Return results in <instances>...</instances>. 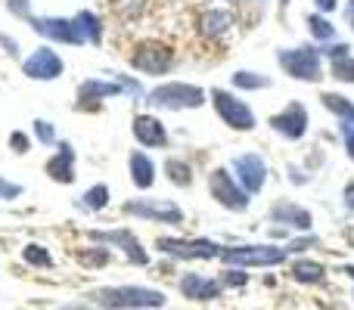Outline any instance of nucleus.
Masks as SVG:
<instances>
[{
    "label": "nucleus",
    "instance_id": "1",
    "mask_svg": "<svg viewBox=\"0 0 354 310\" xmlns=\"http://www.w3.org/2000/svg\"><path fill=\"white\" fill-rule=\"evenodd\" d=\"M143 103L156 112H193L208 103V90L189 81H162L147 93Z\"/></svg>",
    "mask_w": 354,
    "mask_h": 310
},
{
    "label": "nucleus",
    "instance_id": "2",
    "mask_svg": "<svg viewBox=\"0 0 354 310\" xmlns=\"http://www.w3.org/2000/svg\"><path fill=\"white\" fill-rule=\"evenodd\" d=\"M93 304L103 310H156L165 307V292L149 286H109L91 295Z\"/></svg>",
    "mask_w": 354,
    "mask_h": 310
},
{
    "label": "nucleus",
    "instance_id": "3",
    "mask_svg": "<svg viewBox=\"0 0 354 310\" xmlns=\"http://www.w3.org/2000/svg\"><path fill=\"white\" fill-rule=\"evenodd\" d=\"M277 66H280L283 75H289L292 81H301V84H320V81L326 78L324 56H320L317 43H301V47L277 50Z\"/></svg>",
    "mask_w": 354,
    "mask_h": 310
},
{
    "label": "nucleus",
    "instance_id": "4",
    "mask_svg": "<svg viewBox=\"0 0 354 310\" xmlns=\"http://www.w3.org/2000/svg\"><path fill=\"white\" fill-rule=\"evenodd\" d=\"M208 99H212L214 115L221 118V124L236 134H252L258 128V115L245 99L236 97V90H227V87H212L208 90Z\"/></svg>",
    "mask_w": 354,
    "mask_h": 310
},
{
    "label": "nucleus",
    "instance_id": "5",
    "mask_svg": "<svg viewBox=\"0 0 354 310\" xmlns=\"http://www.w3.org/2000/svg\"><path fill=\"white\" fill-rule=\"evenodd\" d=\"M128 62H131V68H134V72L147 75V78H162V75H168L174 68L177 53H174V47L168 41L147 37V41H137L134 43Z\"/></svg>",
    "mask_w": 354,
    "mask_h": 310
},
{
    "label": "nucleus",
    "instance_id": "6",
    "mask_svg": "<svg viewBox=\"0 0 354 310\" xmlns=\"http://www.w3.org/2000/svg\"><path fill=\"white\" fill-rule=\"evenodd\" d=\"M286 249L274 242L264 245H224L221 261L224 267H280L286 264Z\"/></svg>",
    "mask_w": 354,
    "mask_h": 310
},
{
    "label": "nucleus",
    "instance_id": "7",
    "mask_svg": "<svg viewBox=\"0 0 354 310\" xmlns=\"http://www.w3.org/2000/svg\"><path fill=\"white\" fill-rule=\"evenodd\" d=\"M156 249L162 251V255L174 258V261H214V258H221V251H224V245L214 242V239H177V236H159L156 239Z\"/></svg>",
    "mask_w": 354,
    "mask_h": 310
},
{
    "label": "nucleus",
    "instance_id": "8",
    "mask_svg": "<svg viewBox=\"0 0 354 310\" xmlns=\"http://www.w3.org/2000/svg\"><path fill=\"white\" fill-rule=\"evenodd\" d=\"M208 195H212L221 208L236 211V214L249 211V205H252V195L236 183V177L230 174V168H212L208 171Z\"/></svg>",
    "mask_w": 354,
    "mask_h": 310
},
{
    "label": "nucleus",
    "instance_id": "9",
    "mask_svg": "<svg viewBox=\"0 0 354 310\" xmlns=\"http://www.w3.org/2000/svg\"><path fill=\"white\" fill-rule=\"evenodd\" d=\"M28 28L41 35L47 43H62V47H84L78 25L72 16H31Z\"/></svg>",
    "mask_w": 354,
    "mask_h": 310
},
{
    "label": "nucleus",
    "instance_id": "10",
    "mask_svg": "<svg viewBox=\"0 0 354 310\" xmlns=\"http://www.w3.org/2000/svg\"><path fill=\"white\" fill-rule=\"evenodd\" d=\"M22 75L28 81H59L66 75V59L53 50V43H41L37 50H31V56L22 59Z\"/></svg>",
    "mask_w": 354,
    "mask_h": 310
},
{
    "label": "nucleus",
    "instance_id": "11",
    "mask_svg": "<svg viewBox=\"0 0 354 310\" xmlns=\"http://www.w3.org/2000/svg\"><path fill=\"white\" fill-rule=\"evenodd\" d=\"M122 211L128 214V217L149 220V224H168V226L183 224L180 205H174V202H162V199H128L122 205Z\"/></svg>",
    "mask_w": 354,
    "mask_h": 310
},
{
    "label": "nucleus",
    "instance_id": "12",
    "mask_svg": "<svg viewBox=\"0 0 354 310\" xmlns=\"http://www.w3.org/2000/svg\"><path fill=\"white\" fill-rule=\"evenodd\" d=\"M87 239L100 245H112V249H122L124 258L137 267H147L149 264V251L143 249V242L128 230V226H118V230H87Z\"/></svg>",
    "mask_w": 354,
    "mask_h": 310
},
{
    "label": "nucleus",
    "instance_id": "13",
    "mask_svg": "<svg viewBox=\"0 0 354 310\" xmlns=\"http://www.w3.org/2000/svg\"><path fill=\"white\" fill-rule=\"evenodd\" d=\"M230 174L236 177V183L245 189L249 195H258L264 186H268V162H264L258 153H243L230 162Z\"/></svg>",
    "mask_w": 354,
    "mask_h": 310
},
{
    "label": "nucleus",
    "instance_id": "14",
    "mask_svg": "<svg viewBox=\"0 0 354 310\" xmlns=\"http://www.w3.org/2000/svg\"><path fill=\"white\" fill-rule=\"evenodd\" d=\"M268 128L283 140L299 143L311 128V115H308V109L301 103H286V109H280L277 115L268 118Z\"/></svg>",
    "mask_w": 354,
    "mask_h": 310
},
{
    "label": "nucleus",
    "instance_id": "15",
    "mask_svg": "<svg viewBox=\"0 0 354 310\" xmlns=\"http://www.w3.org/2000/svg\"><path fill=\"white\" fill-rule=\"evenodd\" d=\"M115 97H124V87L118 84L115 78H87L78 84V90H75V109L84 112V109H100V106L106 103V99H115Z\"/></svg>",
    "mask_w": 354,
    "mask_h": 310
},
{
    "label": "nucleus",
    "instance_id": "16",
    "mask_svg": "<svg viewBox=\"0 0 354 310\" xmlns=\"http://www.w3.org/2000/svg\"><path fill=\"white\" fill-rule=\"evenodd\" d=\"M131 137H134L137 146H143V149H165L168 146V128L153 112L134 115V122H131Z\"/></svg>",
    "mask_w": 354,
    "mask_h": 310
},
{
    "label": "nucleus",
    "instance_id": "17",
    "mask_svg": "<svg viewBox=\"0 0 354 310\" xmlns=\"http://www.w3.org/2000/svg\"><path fill=\"white\" fill-rule=\"evenodd\" d=\"M44 174H47L53 183H59V186H72V183L78 180V168H75V146H72V143H68V140L56 143V153L47 158Z\"/></svg>",
    "mask_w": 354,
    "mask_h": 310
},
{
    "label": "nucleus",
    "instance_id": "18",
    "mask_svg": "<svg viewBox=\"0 0 354 310\" xmlns=\"http://www.w3.org/2000/svg\"><path fill=\"white\" fill-rule=\"evenodd\" d=\"M270 220L283 224L286 230H295V233H311V226H314V214L292 199H277L274 205H270Z\"/></svg>",
    "mask_w": 354,
    "mask_h": 310
},
{
    "label": "nucleus",
    "instance_id": "19",
    "mask_svg": "<svg viewBox=\"0 0 354 310\" xmlns=\"http://www.w3.org/2000/svg\"><path fill=\"white\" fill-rule=\"evenodd\" d=\"M196 25H199V35L205 37V41H218V37L233 31L236 16H233V10H227V6H212V10L202 12Z\"/></svg>",
    "mask_w": 354,
    "mask_h": 310
},
{
    "label": "nucleus",
    "instance_id": "20",
    "mask_svg": "<svg viewBox=\"0 0 354 310\" xmlns=\"http://www.w3.org/2000/svg\"><path fill=\"white\" fill-rule=\"evenodd\" d=\"M128 174H131V183H134L137 189H153L159 168H156V162L147 153H140V149H131V155H128Z\"/></svg>",
    "mask_w": 354,
    "mask_h": 310
},
{
    "label": "nucleus",
    "instance_id": "21",
    "mask_svg": "<svg viewBox=\"0 0 354 310\" xmlns=\"http://www.w3.org/2000/svg\"><path fill=\"white\" fill-rule=\"evenodd\" d=\"M75 25H78L81 37H84V43H91V47H103V37H106V22L97 16L93 10H78L75 12Z\"/></svg>",
    "mask_w": 354,
    "mask_h": 310
},
{
    "label": "nucleus",
    "instance_id": "22",
    "mask_svg": "<svg viewBox=\"0 0 354 310\" xmlns=\"http://www.w3.org/2000/svg\"><path fill=\"white\" fill-rule=\"evenodd\" d=\"M112 202V193L106 183H93V186H87L84 193L75 199V208L78 211H87V214H97V211H106Z\"/></svg>",
    "mask_w": 354,
    "mask_h": 310
},
{
    "label": "nucleus",
    "instance_id": "23",
    "mask_svg": "<svg viewBox=\"0 0 354 310\" xmlns=\"http://www.w3.org/2000/svg\"><path fill=\"white\" fill-rule=\"evenodd\" d=\"M305 28H308V35H311L314 43H330V41H336V37H339L336 25H333L330 16H324V12H308V16H305Z\"/></svg>",
    "mask_w": 354,
    "mask_h": 310
},
{
    "label": "nucleus",
    "instance_id": "24",
    "mask_svg": "<svg viewBox=\"0 0 354 310\" xmlns=\"http://www.w3.org/2000/svg\"><path fill=\"white\" fill-rule=\"evenodd\" d=\"M274 81L261 72H252V68H236L230 75V87L233 90H243V93H255V90H268Z\"/></svg>",
    "mask_w": 354,
    "mask_h": 310
},
{
    "label": "nucleus",
    "instance_id": "25",
    "mask_svg": "<svg viewBox=\"0 0 354 310\" xmlns=\"http://www.w3.org/2000/svg\"><path fill=\"white\" fill-rule=\"evenodd\" d=\"M289 276H292L295 282H305V286H317V282L326 280V267L317 261H308V258H299V261H292V267H289Z\"/></svg>",
    "mask_w": 354,
    "mask_h": 310
},
{
    "label": "nucleus",
    "instance_id": "26",
    "mask_svg": "<svg viewBox=\"0 0 354 310\" xmlns=\"http://www.w3.org/2000/svg\"><path fill=\"white\" fill-rule=\"evenodd\" d=\"M162 174L168 177V183H174L177 189H189L193 186V164L187 162V158H165V164H162Z\"/></svg>",
    "mask_w": 354,
    "mask_h": 310
},
{
    "label": "nucleus",
    "instance_id": "27",
    "mask_svg": "<svg viewBox=\"0 0 354 310\" xmlns=\"http://www.w3.org/2000/svg\"><path fill=\"white\" fill-rule=\"evenodd\" d=\"M320 103L330 115H336V122H354V99H348L345 93L336 90H324L320 93Z\"/></svg>",
    "mask_w": 354,
    "mask_h": 310
},
{
    "label": "nucleus",
    "instance_id": "28",
    "mask_svg": "<svg viewBox=\"0 0 354 310\" xmlns=\"http://www.w3.org/2000/svg\"><path fill=\"white\" fill-rule=\"evenodd\" d=\"M22 261L28 264V267H41V270H50L53 267V255H50L47 245L41 242H28L22 249Z\"/></svg>",
    "mask_w": 354,
    "mask_h": 310
},
{
    "label": "nucleus",
    "instance_id": "29",
    "mask_svg": "<svg viewBox=\"0 0 354 310\" xmlns=\"http://www.w3.org/2000/svg\"><path fill=\"white\" fill-rule=\"evenodd\" d=\"M31 140H37L41 146H56V143H59L56 124L47 122V118H35V122H31Z\"/></svg>",
    "mask_w": 354,
    "mask_h": 310
},
{
    "label": "nucleus",
    "instance_id": "30",
    "mask_svg": "<svg viewBox=\"0 0 354 310\" xmlns=\"http://www.w3.org/2000/svg\"><path fill=\"white\" fill-rule=\"evenodd\" d=\"M330 78H336L339 84H354V56L330 59Z\"/></svg>",
    "mask_w": 354,
    "mask_h": 310
},
{
    "label": "nucleus",
    "instance_id": "31",
    "mask_svg": "<svg viewBox=\"0 0 354 310\" xmlns=\"http://www.w3.org/2000/svg\"><path fill=\"white\" fill-rule=\"evenodd\" d=\"M78 261L84 264V267H106V264L112 261V251L106 249V245H93V249L81 251V255H78Z\"/></svg>",
    "mask_w": 354,
    "mask_h": 310
},
{
    "label": "nucleus",
    "instance_id": "32",
    "mask_svg": "<svg viewBox=\"0 0 354 310\" xmlns=\"http://www.w3.org/2000/svg\"><path fill=\"white\" fill-rule=\"evenodd\" d=\"M177 286H180L183 298L199 301V298H202V286H205V276H202V273H183Z\"/></svg>",
    "mask_w": 354,
    "mask_h": 310
},
{
    "label": "nucleus",
    "instance_id": "33",
    "mask_svg": "<svg viewBox=\"0 0 354 310\" xmlns=\"http://www.w3.org/2000/svg\"><path fill=\"white\" fill-rule=\"evenodd\" d=\"M218 280L224 289H243L249 282V273H245V267H224Z\"/></svg>",
    "mask_w": 354,
    "mask_h": 310
},
{
    "label": "nucleus",
    "instance_id": "34",
    "mask_svg": "<svg viewBox=\"0 0 354 310\" xmlns=\"http://www.w3.org/2000/svg\"><path fill=\"white\" fill-rule=\"evenodd\" d=\"M320 56L324 59H342V56H351V43L345 41H330V43H320Z\"/></svg>",
    "mask_w": 354,
    "mask_h": 310
},
{
    "label": "nucleus",
    "instance_id": "35",
    "mask_svg": "<svg viewBox=\"0 0 354 310\" xmlns=\"http://www.w3.org/2000/svg\"><path fill=\"white\" fill-rule=\"evenodd\" d=\"M6 12H10L12 19H22V22H28L35 12H31V0H6Z\"/></svg>",
    "mask_w": 354,
    "mask_h": 310
},
{
    "label": "nucleus",
    "instance_id": "36",
    "mask_svg": "<svg viewBox=\"0 0 354 310\" xmlns=\"http://www.w3.org/2000/svg\"><path fill=\"white\" fill-rule=\"evenodd\" d=\"M6 143H10V149H12L16 155H28V153H31V137L25 134V130H12Z\"/></svg>",
    "mask_w": 354,
    "mask_h": 310
},
{
    "label": "nucleus",
    "instance_id": "37",
    "mask_svg": "<svg viewBox=\"0 0 354 310\" xmlns=\"http://www.w3.org/2000/svg\"><path fill=\"white\" fill-rule=\"evenodd\" d=\"M311 245H320V239L305 233L301 239H289V245H283V249H286V255H295V251H305V249H311Z\"/></svg>",
    "mask_w": 354,
    "mask_h": 310
},
{
    "label": "nucleus",
    "instance_id": "38",
    "mask_svg": "<svg viewBox=\"0 0 354 310\" xmlns=\"http://www.w3.org/2000/svg\"><path fill=\"white\" fill-rule=\"evenodd\" d=\"M339 134H342L345 140V153L354 162V122H339Z\"/></svg>",
    "mask_w": 354,
    "mask_h": 310
},
{
    "label": "nucleus",
    "instance_id": "39",
    "mask_svg": "<svg viewBox=\"0 0 354 310\" xmlns=\"http://www.w3.org/2000/svg\"><path fill=\"white\" fill-rule=\"evenodd\" d=\"M25 189L19 186V183H12V180H6V177H0V199H19Z\"/></svg>",
    "mask_w": 354,
    "mask_h": 310
},
{
    "label": "nucleus",
    "instance_id": "40",
    "mask_svg": "<svg viewBox=\"0 0 354 310\" xmlns=\"http://www.w3.org/2000/svg\"><path fill=\"white\" fill-rule=\"evenodd\" d=\"M0 47H3L6 56H12V59H22V50H19V41L10 35H0Z\"/></svg>",
    "mask_w": 354,
    "mask_h": 310
},
{
    "label": "nucleus",
    "instance_id": "41",
    "mask_svg": "<svg viewBox=\"0 0 354 310\" xmlns=\"http://www.w3.org/2000/svg\"><path fill=\"white\" fill-rule=\"evenodd\" d=\"M286 174H289V180H292L295 186H305V183H311V174H305V171H301L299 164H289Z\"/></svg>",
    "mask_w": 354,
    "mask_h": 310
},
{
    "label": "nucleus",
    "instance_id": "42",
    "mask_svg": "<svg viewBox=\"0 0 354 310\" xmlns=\"http://www.w3.org/2000/svg\"><path fill=\"white\" fill-rule=\"evenodd\" d=\"M311 3H314V10L324 12V16H330V12L339 10V0H311Z\"/></svg>",
    "mask_w": 354,
    "mask_h": 310
},
{
    "label": "nucleus",
    "instance_id": "43",
    "mask_svg": "<svg viewBox=\"0 0 354 310\" xmlns=\"http://www.w3.org/2000/svg\"><path fill=\"white\" fill-rule=\"evenodd\" d=\"M345 208H351V211H354V183L345 186Z\"/></svg>",
    "mask_w": 354,
    "mask_h": 310
},
{
    "label": "nucleus",
    "instance_id": "44",
    "mask_svg": "<svg viewBox=\"0 0 354 310\" xmlns=\"http://www.w3.org/2000/svg\"><path fill=\"white\" fill-rule=\"evenodd\" d=\"M345 19H348V25H351V31H354V0L345 3Z\"/></svg>",
    "mask_w": 354,
    "mask_h": 310
},
{
    "label": "nucleus",
    "instance_id": "45",
    "mask_svg": "<svg viewBox=\"0 0 354 310\" xmlns=\"http://www.w3.org/2000/svg\"><path fill=\"white\" fill-rule=\"evenodd\" d=\"M59 310H91L84 304V301H75V304H66V307H59Z\"/></svg>",
    "mask_w": 354,
    "mask_h": 310
},
{
    "label": "nucleus",
    "instance_id": "46",
    "mask_svg": "<svg viewBox=\"0 0 354 310\" xmlns=\"http://www.w3.org/2000/svg\"><path fill=\"white\" fill-rule=\"evenodd\" d=\"M342 273H348L351 280H354V264H348V267H342Z\"/></svg>",
    "mask_w": 354,
    "mask_h": 310
}]
</instances>
